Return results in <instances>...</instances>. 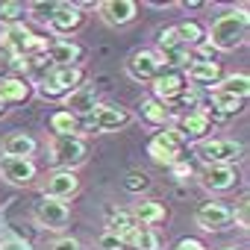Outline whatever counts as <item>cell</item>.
Segmentation results:
<instances>
[{"label": "cell", "mask_w": 250, "mask_h": 250, "mask_svg": "<svg viewBox=\"0 0 250 250\" xmlns=\"http://www.w3.org/2000/svg\"><path fill=\"white\" fill-rule=\"evenodd\" d=\"M247 24H250V18H247L244 9H232V12L218 15L212 30H209V44L215 50H235V47H241L244 39H247Z\"/></svg>", "instance_id": "obj_1"}, {"label": "cell", "mask_w": 250, "mask_h": 250, "mask_svg": "<svg viewBox=\"0 0 250 250\" xmlns=\"http://www.w3.org/2000/svg\"><path fill=\"white\" fill-rule=\"evenodd\" d=\"M80 83H83V68L80 65H68V68H47V74H44V80H42V85H39V91L44 94V97H68L74 88H80Z\"/></svg>", "instance_id": "obj_2"}, {"label": "cell", "mask_w": 250, "mask_h": 250, "mask_svg": "<svg viewBox=\"0 0 250 250\" xmlns=\"http://www.w3.org/2000/svg\"><path fill=\"white\" fill-rule=\"evenodd\" d=\"M50 159L62 171H71L74 165L85 162V142L80 136H53V142H50Z\"/></svg>", "instance_id": "obj_3"}, {"label": "cell", "mask_w": 250, "mask_h": 250, "mask_svg": "<svg viewBox=\"0 0 250 250\" xmlns=\"http://www.w3.org/2000/svg\"><path fill=\"white\" fill-rule=\"evenodd\" d=\"M194 221H197V227H203L209 232H218V229H227L235 221V212L227 203H221V200H206V203L197 206Z\"/></svg>", "instance_id": "obj_4"}, {"label": "cell", "mask_w": 250, "mask_h": 250, "mask_svg": "<svg viewBox=\"0 0 250 250\" xmlns=\"http://www.w3.org/2000/svg\"><path fill=\"white\" fill-rule=\"evenodd\" d=\"M197 156L206 165H232L241 156V145L229 139H209V142H200Z\"/></svg>", "instance_id": "obj_5"}, {"label": "cell", "mask_w": 250, "mask_h": 250, "mask_svg": "<svg viewBox=\"0 0 250 250\" xmlns=\"http://www.w3.org/2000/svg\"><path fill=\"white\" fill-rule=\"evenodd\" d=\"M127 124H130V112L124 109V106H112V103L97 106L91 112V118H88V127L100 130V133H115L121 127H127Z\"/></svg>", "instance_id": "obj_6"}, {"label": "cell", "mask_w": 250, "mask_h": 250, "mask_svg": "<svg viewBox=\"0 0 250 250\" xmlns=\"http://www.w3.org/2000/svg\"><path fill=\"white\" fill-rule=\"evenodd\" d=\"M127 74L139 83H153L159 74H162V62L156 53L150 50H136L130 59H127Z\"/></svg>", "instance_id": "obj_7"}, {"label": "cell", "mask_w": 250, "mask_h": 250, "mask_svg": "<svg viewBox=\"0 0 250 250\" xmlns=\"http://www.w3.org/2000/svg\"><path fill=\"white\" fill-rule=\"evenodd\" d=\"M39 168L33 159H15V156H3L0 159V177L12 186H30L36 180Z\"/></svg>", "instance_id": "obj_8"}, {"label": "cell", "mask_w": 250, "mask_h": 250, "mask_svg": "<svg viewBox=\"0 0 250 250\" xmlns=\"http://www.w3.org/2000/svg\"><path fill=\"white\" fill-rule=\"evenodd\" d=\"M33 215H36V224L44 227V229H65V224H68V218H71L68 206H65L62 200H50V197H44V200L36 206Z\"/></svg>", "instance_id": "obj_9"}, {"label": "cell", "mask_w": 250, "mask_h": 250, "mask_svg": "<svg viewBox=\"0 0 250 250\" xmlns=\"http://www.w3.org/2000/svg\"><path fill=\"white\" fill-rule=\"evenodd\" d=\"M186 88H188V85H186V77H183L180 71H171V68L153 80V94H156V100H159V103H165V106H168V103H174Z\"/></svg>", "instance_id": "obj_10"}, {"label": "cell", "mask_w": 250, "mask_h": 250, "mask_svg": "<svg viewBox=\"0 0 250 250\" xmlns=\"http://www.w3.org/2000/svg\"><path fill=\"white\" fill-rule=\"evenodd\" d=\"M94 109H97V88L94 85H80L65 97V112H71L74 118H91Z\"/></svg>", "instance_id": "obj_11"}, {"label": "cell", "mask_w": 250, "mask_h": 250, "mask_svg": "<svg viewBox=\"0 0 250 250\" xmlns=\"http://www.w3.org/2000/svg\"><path fill=\"white\" fill-rule=\"evenodd\" d=\"M77 191H80V180L74 171H56L44 180V197L50 200H68Z\"/></svg>", "instance_id": "obj_12"}, {"label": "cell", "mask_w": 250, "mask_h": 250, "mask_svg": "<svg viewBox=\"0 0 250 250\" xmlns=\"http://www.w3.org/2000/svg\"><path fill=\"white\" fill-rule=\"evenodd\" d=\"M100 15L109 27H124V24L136 21L139 6L133 0H106V3H100Z\"/></svg>", "instance_id": "obj_13"}, {"label": "cell", "mask_w": 250, "mask_h": 250, "mask_svg": "<svg viewBox=\"0 0 250 250\" xmlns=\"http://www.w3.org/2000/svg\"><path fill=\"white\" fill-rule=\"evenodd\" d=\"M47 24H50L53 33H59V36H71L74 30L83 27V9H80V6H71V3H59L56 12H53V18H50Z\"/></svg>", "instance_id": "obj_14"}, {"label": "cell", "mask_w": 250, "mask_h": 250, "mask_svg": "<svg viewBox=\"0 0 250 250\" xmlns=\"http://www.w3.org/2000/svg\"><path fill=\"white\" fill-rule=\"evenodd\" d=\"M183 136H186V142L188 139H203L209 130H212V118H209V112H203V109H191V112H186L183 118H180V127H177Z\"/></svg>", "instance_id": "obj_15"}, {"label": "cell", "mask_w": 250, "mask_h": 250, "mask_svg": "<svg viewBox=\"0 0 250 250\" xmlns=\"http://www.w3.org/2000/svg\"><path fill=\"white\" fill-rule=\"evenodd\" d=\"M235 180H238V174L232 165H206V171H203V186L212 191H229L235 186Z\"/></svg>", "instance_id": "obj_16"}, {"label": "cell", "mask_w": 250, "mask_h": 250, "mask_svg": "<svg viewBox=\"0 0 250 250\" xmlns=\"http://www.w3.org/2000/svg\"><path fill=\"white\" fill-rule=\"evenodd\" d=\"M44 53H47L50 65H56V68H68V65H74V62L83 56V47L74 44V42H53V44H47Z\"/></svg>", "instance_id": "obj_17"}, {"label": "cell", "mask_w": 250, "mask_h": 250, "mask_svg": "<svg viewBox=\"0 0 250 250\" xmlns=\"http://www.w3.org/2000/svg\"><path fill=\"white\" fill-rule=\"evenodd\" d=\"M147 153H150V159L156 162V165H174V162H180V153H183V147H177V145H171L162 133L156 136V139H150V145H147Z\"/></svg>", "instance_id": "obj_18"}, {"label": "cell", "mask_w": 250, "mask_h": 250, "mask_svg": "<svg viewBox=\"0 0 250 250\" xmlns=\"http://www.w3.org/2000/svg\"><path fill=\"white\" fill-rule=\"evenodd\" d=\"M0 147H3V153H6V156L30 159V156L36 153V139H33V136H27V133H9Z\"/></svg>", "instance_id": "obj_19"}, {"label": "cell", "mask_w": 250, "mask_h": 250, "mask_svg": "<svg viewBox=\"0 0 250 250\" xmlns=\"http://www.w3.org/2000/svg\"><path fill=\"white\" fill-rule=\"evenodd\" d=\"M188 80L197 83V85H218L224 80V71L215 59L212 62H191L188 65Z\"/></svg>", "instance_id": "obj_20"}, {"label": "cell", "mask_w": 250, "mask_h": 250, "mask_svg": "<svg viewBox=\"0 0 250 250\" xmlns=\"http://www.w3.org/2000/svg\"><path fill=\"white\" fill-rule=\"evenodd\" d=\"M133 218H136L139 227H153V224H162V221L168 218V209H165V203H159V200H142V203L136 206Z\"/></svg>", "instance_id": "obj_21"}, {"label": "cell", "mask_w": 250, "mask_h": 250, "mask_svg": "<svg viewBox=\"0 0 250 250\" xmlns=\"http://www.w3.org/2000/svg\"><path fill=\"white\" fill-rule=\"evenodd\" d=\"M133 229H136L133 212H127V209H109V212H106V232H112L115 238L124 241V235L133 232Z\"/></svg>", "instance_id": "obj_22"}, {"label": "cell", "mask_w": 250, "mask_h": 250, "mask_svg": "<svg viewBox=\"0 0 250 250\" xmlns=\"http://www.w3.org/2000/svg\"><path fill=\"white\" fill-rule=\"evenodd\" d=\"M124 250H159V238L153 235V229H147V227H139L136 224V229L133 232H127L124 235Z\"/></svg>", "instance_id": "obj_23"}, {"label": "cell", "mask_w": 250, "mask_h": 250, "mask_svg": "<svg viewBox=\"0 0 250 250\" xmlns=\"http://www.w3.org/2000/svg\"><path fill=\"white\" fill-rule=\"evenodd\" d=\"M139 115H142V121L153 124V127H165V121L171 118V109L165 103H159L156 97H145L139 103Z\"/></svg>", "instance_id": "obj_24"}, {"label": "cell", "mask_w": 250, "mask_h": 250, "mask_svg": "<svg viewBox=\"0 0 250 250\" xmlns=\"http://www.w3.org/2000/svg\"><path fill=\"white\" fill-rule=\"evenodd\" d=\"M30 97V85L18 77H6L0 80V106L3 103H24Z\"/></svg>", "instance_id": "obj_25"}, {"label": "cell", "mask_w": 250, "mask_h": 250, "mask_svg": "<svg viewBox=\"0 0 250 250\" xmlns=\"http://www.w3.org/2000/svg\"><path fill=\"white\" fill-rule=\"evenodd\" d=\"M50 130L53 136H77L80 133V118H74L71 112H53L50 115Z\"/></svg>", "instance_id": "obj_26"}, {"label": "cell", "mask_w": 250, "mask_h": 250, "mask_svg": "<svg viewBox=\"0 0 250 250\" xmlns=\"http://www.w3.org/2000/svg\"><path fill=\"white\" fill-rule=\"evenodd\" d=\"M215 88L244 100V97H247V91H250V80H247V74H232V77H224V80H221Z\"/></svg>", "instance_id": "obj_27"}, {"label": "cell", "mask_w": 250, "mask_h": 250, "mask_svg": "<svg viewBox=\"0 0 250 250\" xmlns=\"http://www.w3.org/2000/svg\"><path fill=\"white\" fill-rule=\"evenodd\" d=\"M212 106H215L221 115H235V112H241L244 100H241V97H232V94H227V91L212 88Z\"/></svg>", "instance_id": "obj_28"}, {"label": "cell", "mask_w": 250, "mask_h": 250, "mask_svg": "<svg viewBox=\"0 0 250 250\" xmlns=\"http://www.w3.org/2000/svg\"><path fill=\"white\" fill-rule=\"evenodd\" d=\"M177 36H180V42H183L188 50L203 42V30H200L197 21H183V24H177Z\"/></svg>", "instance_id": "obj_29"}, {"label": "cell", "mask_w": 250, "mask_h": 250, "mask_svg": "<svg viewBox=\"0 0 250 250\" xmlns=\"http://www.w3.org/2000/svg\"><path fill=\"white\" fill-rule=\"evenodd\" d=\"M124 188L133 191V194H139V191L150 188V177L142 174V171H133V174H127V180H124Z\"/></svg>", "instance_id": "obj_30"}, {"label": "cell", "mask_w": 250, "mask_h": 250, "mask_svg": "<svg viewBox=\"0 0 250 250\" xmlns=\"http://www.w3.org/2000/svg\"><path fill=\"white\" fill-rule=\"evenodd\" d=\"M24 12H27V6H24V3H18V0H12V3H0V21H6V24L18 21Z\"/></svg>", "instance_id": "obj_31"}, {"label": "cell", "mask_w": 250, "mask_h": 250, "mask_svg": "<svg viewBox=\"0 0 250 250\" xmlns=\"http://www.w3.org/2000/svg\"><path fill=\"white\" fill-rule=\"evenodd\" d=\"M156 42H159V50H177V47H186V44L180 42V36H177V27H168V30H162Z\"/></svg>", "instance_id": "obj_32"}, {"label": "cell", "mask_w": 250, "mask_h": 250, "mask_svg": "<svg viewBox=\"0 0 250 250\" xmlns=\"http://www.w3.org/2000/svg\"><path fill=\"white\" fill-rule=\"evenodd\" d=\"M56 6H59V3H33V6H30V12H33V18H39V21H44V24H47V21L53 18Z\"/></svg>", "instance_id": "obj_33"}, {"label": "cell", "mask_w": 250, "mask_h": 250, "mask_svg": "<svg viewBox=\"0 0 250 250\" xmlns=\"http://www.w3.org/2000/svg\"><path fill=\"white\" fill-rule=\"evenodd\" d=\"M94 247L97 250H124V244H121V238H115L112 232H103L97 241H94Z\"/></svg>", "instance_id": "obj_34"}, {"label": "cell", "mask_w": 250, "mask_h": 250, "mask_svg": "<svg viewBox=\"0 0 250 250\" xmlns=\"http://www.w3.org/2000/svg\"><path fill=\"white\" fill-rule=\"evenodd\" d=\"M47 250H83V247H80L77 238H59V241L47 244Z\"/></svg>", "instance_id": "obj_35"}, {"label": "cell", "mask_w": 250, "mask_h": 250, "mask_svg": "<svg viewBox=\"0 0 250 250\" xmlns=\"http://www.w3.org/2000/svg\"><path fill=\"white\" fill-rule=\"evenodd\" d=\"M0 250H33L24 238H6V241H0Z\"/></svg>", "instance_id": "obj_36"}, {"label": "cell", "mask_w": 250, "mask_h": 250, "mask_svg": "<svg viewBox=\"0 0 250 250\" xmlns=\"http://www.w3.org/2000/svg\"><path fill=\"white\" fill-rule=\"evenodd\" d=\"M162 136H165L171 145H177V147H183V145H186V136H183L177 127H165V133H162Z\"/></svg>", "instance_id": "obj_37"}, {"label": "cell", "mask_w": 250, "mask_h": 250, "mask_svg": "<svg viewBox=\"0 0 250 250\" xmlns=\"http://www.w3.org/2000/svg\"><path fill=\"white\" fill-rule=\"evenodd\" d=\"M174 250H206V244L197 241V238H183V241H177Z\"/></svg>", "instance_id": "obj_38"}, {"label": "cell", "mask_w": 250, "mask_h": 250, "mask_svg": "<svg viewBox=\"0 0 250 250\" xmlns=\"http://www.w3.org/2000/svg\"><path fill=\"white\" fill-rule=\"evenodd\" d=\"M171 171H174V177H177V180L191 177V165H188V162H174V165H171Z\"/></svg>", "instance_id": "obj_39"}, {"label": "cell", "mask_w": 250, "mask_h": 250, "mask_svg": "<svg viewBox=\"0 0 250 250\" xmlns=\"http://www.w3.org/2000/svg\"><path fill=\"white\" fill-rule=\"evenodd\" d=\"M3 115H6V109H3V106H0V118H3Z\"/></svg>", "instance_id": "obj_40"}, {"label": "cell", "mask_w": 250, "mask_h": 250, "mask_svg": "<svg viewBox=\"0 0 250 250\" xmlns=\"http://www.w3.org/2000/svg\"><path fill=\"white\" fill-rule=\"evenodd\" d=\"M224 250H235V247H224Z\"/></svg>", "instance_id": "obj_41"}]
</instances>
